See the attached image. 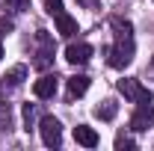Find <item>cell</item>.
I'll return each instance as SVG.
<instances>
[{"label": "cell", "mask_w": 154, "mask_h": 151, "mask_svg": "<svg viewBox=\"0 0 154 151\" xmlns=\"http://www.w3.org/2000/svg\"><path fill=\"white\" fill-rule=\"evenodd\" d=\"M12 125V113H9V104H0V128L6 131Z\"/></svg>", "instance_id": "4fadbf2b"}, {"label": "cell", "mask_w": 154, "mask_h": 151, "mask_svg": "<svg viewBox=\"0 0 154 151\" xmlns=\"http://www.w3.org/2000/svg\"><path fill=\"white\" fill-rule=\"evenodd\" d=\"M24 77H27V68H24V65H15L9 74L0 80V86H3V89H15V86H21V80H24Z\"/></svg>", "instance_id": "30bf717a"}, {"label": "cell", "mask_w": 154, "mask_h": 151, "mask_svg": "<svg viewBox=\"0 0 154 151\" xmlns=\"http://www.w3.org/2000/svg\"><path fill=\"white\" fill-rule=\"evenodd\" d=\"M57 18V33L59 36H65V39H71L77 33V21L71 18V15H65V12H59V15H54Z\"/></svg>", "instance_id": "9c48e42d"}, {"label": "cell", "mask_w": 154, "mask_h": 151, "mask_svg": "<svg viewBox=\"0 0 154 151\" xmlns=\"http://www.w3.org/2000/svg\"><path fill=\"white\" fill-rule=\"evenodd\" d=\"M74 139H77V145H83V148H95L98 142H101L95 128H89V125H77L74 128Z\"/></svg>", "instance_id": "52a82bcc"}, {"label": "cell", "mask_w": 154, "mask_h": 151, "mask_svg": "<svg viewBox=\"0 0 154 151\" xmlns=\"http://www.w3.org/2000/svg\"><path fill=\"white\" fill-rule=\"evenodd\" d=\"M131 128H134L136 133L154 128V110H151V104H139V107H136L134 119H131Z\"/></svg>", "instance_id": "277c9868"}, {"label": "cell", "mask_w": 154, "mask_h": 151, "mask_svg": "<svg viewBox=\"0 0 154 151\" xmlns=\"http://www.w3.org/2000/svg\"><path fill=\"white\" fill-rule=\"evenodd\" d=\"M151 62H154V59H151Z\"/></svg>", "instance_id": "ffe728a7"}, {"label": "cell", "mask_w": 154, "mask_h": 151, "mask_svg": "<svg viewBox=\"0 0 154 151\" xmlns=\"http://www.w3.org/2000/svg\"><path fill=\"white\" fill-rule=\"evenodd\" d=\"M33 95H36V98H42V101L54 98V95H57V74H45V77H38L36 83H33Z\"/></svg>", "instance_id": "8992f818"}, {"label": "cell", "mask_w": 154, "mask_h": 151, "mask_svg": "<svg viewBox=\"0 0 154 151\" xmlns=\"http://www.w3.org/2000/svg\"><path fill=\"white\" fill-rule=\"evenodd\" d=\"M89 57H92V45H86V42H77V45L65 48V59L71 65H83V62H89Z\"/></svg>", "instance_id": "5b68a950"}, {"label": "cell", "mask_w": 154, "mask_h": 151, "mask_svg": "<svg viewBox=\"0 0 154 151\" xmlns=\"http://www.w3.org/2000/svg\"><path fill=\"white\" fill-rule=\"evenodd\" d=\"M9 30H12V21H3V18H0V33H9Z\"/></svg>", "instance_id": "ac0fdd59"}, {"label": "cell", "mask_w": 154, "mask_h": 151, "mask_svg": "<svg viewBox=\"0 0 154 151\" xmlns=\"http://www.w3.org/2000/svg\"><path fill=\"white\" fill-rule=\"evenodd\" d=\"M0 57H3V48H0Z\"/></svg>", "instance_id": "d6986e66"}, {"label": "cell", "mask_w": 154, "mask_h": 151, "mask_svg": "<svg viewBox=\"0 0 154 151\" xmlns=\"http://www.w3.org/2000/svg\"><path fill=\"white\" fill-rule=\"evenodd\" d=\"M42 3H45V9H48L51 15H59V12H62V0H42Z\"/></svg>", "instance_id": "2e32d148"}, {"label": "cell", "mask_w": 154, "mask_h": 151, "mask_svg": "<svg viewBox=\"0 0 154 151\" xmlns=\"http://www.w3.org/2000/svg\"><path fill=\"white\" fill-rule=\"evenodd\" d=\"M33 119H36V107H33V104H24V122H27V131L33 128Z\"/></svg>", "instance_id": "9a60e30c"}, {"label": "cell", "mask_w": 154, "mask_h": 151, "mask_svg": "<svg viewBox=\"0 0 154 151\" xmlns=\"http://www.w3.org/2000/svg\"><path fill=\"white\" fill-rule=\"evenodd\" d=\"M95 116H98V119H104V122H113V119H116V104H113V101L98 104V107H95Z\"/></svg>", "instance_id": "7c38bea8"}, {"label": "cell", "mask_w": 154, "mask_h": 151, "mask_svg": "<svg viewBox=\"0 0 154 151\" xmlns=\"http://www.w3.org/2000/svg\"><path fill=\"white\" fill-rule=\"evenodd\" d=\"M38 131H42V142L48 148H57L59 142H62V125H59L54 116H45L42 125H38Z\"/></svg>", "instance_id": "7a4b0ae2"}, {"label": "cell", "mask_w": 154, "mask_h": 151, "mask_svg": "<svg viewBox=\"0 0 154 151\" xmlns=\"http://www.w3.org/2000/svg\"><path fill=\"white\" fill-rule=\"evenodd\" d=\"M134 145H136V142L131 139V136H119V139H116V148H119V151H122V148H134Z\"/></svg>", "instance_id": "e0dca14e"}, {"label": "cell", "mask_w": 154, "mask_h": 151, "mask_svg": "<svg viewBox=\"0 0 154 151\" xmlns=\"http://www.w3.org/2000/svg\"><path fill=\"white\" fill-rule=\"evenodd\" d=\"M119 92L131 101H136V104H151V92H145L136 80H119Z\"/></svg>", "instance_id": "3957f363"}, {"label": "cell", "mask_w": 154, "mask_h": 151, "mask_svg": "<svg viewBox=\"0 0 154 151\" xmlns=\"http://www.w3.org/2000/svg\"><path fill=\"white\" fill-rule=\"evenodd\" d=\"M6 9H15V12H27V9H30V0H6Z\"/></svg>", "instance_id": "5bb4252c"}, {"label": "cell", "mask_w": 154, "mask_h": 151, "mask_svg": "<svg viewBox=\"0 0 154 151\" xmlns=\"http://www.w3.org/2000/svg\"><path fill=\"white\" fill-rule=\"evenodd\" d=\"M86 89H89V77H86V74L68 77V95H71V98H80V95H86Z\"/></svg>", "instance_id": "8fae6325"}, {"label": "cell", "mask_w": 154, "mask_h": 151, "mask_svg": "<svg viewBox=\"0 0 154 151\" xmlns=\"http://www.w3.org/2000/svg\"><path fill=\"white\" fill-rule=\"evenodd\" d=\"M113 30H116V48L110 51V65L128 68L134 62V27H131V21L113 18Z\"/></svg>", "instance_id": "6da1fadb"}, {"label": "cell", "mask_w": 154, "mask_h": 151, "mask_svg": "<svg viewBox=\"0 0 154 151\" xmlns=\"http://www.w3.org/2000/svg\"><path fill=\"white\" fill-rule=\"evenodd\" d=\"M38 42H42V51H38V59H36V68H48V62L54 57V42L48 33H38Z\"/></svg>", "instance_id": "ba28073f"}]
</instances>
